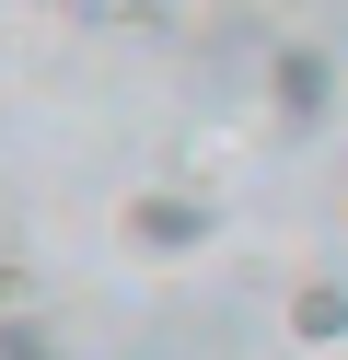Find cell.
Returning a JSON list of instances; mask_svg holds the SVG:
<instances>
[{"mask_svg": "<svg viewBox=\"0 0 348 360\" xmlns=\"http://www.w3.org/2000/svg\"><path fill=\"white\" fill-rule=\"evenodd\" d=\"M0 360H58V337L35 326V302H23V314H0Z\"/></svg>", "mask_w": 348, "mask_h": 360, "instance_id": "4", "label": "cell"}, {"mask_svg": "<svg viewBox=\"0 0 348 360\" xmlns=\"http://www.w3.org/2000/svg\"><path fill=\"white\" fill-rule=\"evenodd\" d=\"M290 337H302V349H337V337H348V290L337 279H302L290 290Z\"/></svg>", "mask_w": 348, "mask_h": 360, "instance_id": "3", "label": "cell"}, {"mask_svg": "<svg viewBox=\"0 0 348 360\" xmlns=\"http://www.w3.org/2000/svg\"><path fill=\"white\" fill-rule=\"evenodd\" d=\"M23 302H35V279H23V267L0 256V314H23Z\"/></svg>", "mask_w": 348, "mask_h": 360, "instance_id": "5", "label": "cell"}, {"mask_svg": "<svg viewBox=\"0 0 348 360\" xmlns=\"http://www.w3.org/2000/svg\"><path fill=\"white\" fill-rule=\"evenodd\" d=\"M337 233H348V221H337Z\"/></svg>", "mask_w": 348, "mask_h": 360, "instance_id": "6", "label": "cell"}, {"mask_svg": "<svg viewBox=\"0 0 348 360\" xmlns=\"http://www.w3.org/2000/svg\"><path fill=\"white\" fill-rule=\"evenodd\" d=\"M267 105H278V128H325L337 117V58L325 47H278L267 58Z\"/></svg>", "mask_w": 348, "mask_h": 360, "instance_id": "2", "label": "cell"}, {"mask_svg": "<svg viewBox=\"0 0 348 360\" xmlns=\"http://www.w3.org/2000/svg\"><path fill=\"white\" fill-rule=\"evenodd\" d=\"M198 244H209V198H186V186H139L116 210V256H139V267H174Z\"/></svg>", "mask_w": 348, "mask_h": 360, "instance_id": "1", "label": "cell"}]
</instances>
